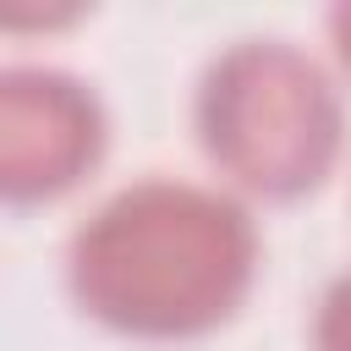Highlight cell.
<instances>
[{
	"mask_svg": "<svg viewBox=\"0 0 351 351\" xmlns=\"http://www.w3.org/2000/svg\"><path fill=\"white\" fill-rule=\"evenodd\" d=\"M110 143V115L93 82L66 66H0V192L5 203H55L82 186Z\"/></svg>",
	"mask_w": 351,
	"mask_h": 351,
	"instance_id": "obj_3",
	"label": "cell"
},
{
	"mask_svg": "<svg viewBox=\"0 0 351 351\" xmlns=\"http://www.w3.org/2000/svg\"><path fill=\"white\" fill-rule=\"evenodd\" d=\"M192 126L219 186L247 203H291L329 181L346 148V93L307 44L247 33L197 71Z\"/></svg>",
	"mask_w": 351,
	"mask_h": 351,
	"instance_id": "obj_2",
	"label": "cell"
},
{
	"mask_svg": "<svg viewBox=\"0 0 351 351\" xmlns=\"http://www.w3.org/2000/svg\"><path fill=\"white\" fill-rule=\"evenodd\" d=\"M324 33H329V55H335V71L351 82V0L329 5V16H324Z\"/></svg>",
	"mask_w": 351,
	"mask_h": 351,
	"instance_id": "obj_5",
	"label": "cell"
},
{
	"mask_svg": "<svg viewBox=\"0 0 351 351\" xmlns=\"http://www.w3.org/2000/svg\"><path fill=\"white\" fill-rule=\"evenodd\" d=\"M313 351H351V269H340L313 307Z\"/></svg>",
	"mask_w": 351,
	"mask_h": 351,
	"instance_id": "obj_4",
	"label": "cell"
},
{
	"mask_svg": "<svg viewBox=\"0 0 351 351\" xmlns=\"http://www.w3.org/2000/svg\"><path fill=\"white\" fill-rule=\"evenodd\" d=\"M258 219L219 181L148 170L104 192L66 241L71 302L126 340H203L258 285Z\"/></svg>",
	"mask_w": 351,
	"mask_h": 351,
	"instance_id": "obj_1",
	"label": "cell"
}]
</instances>
